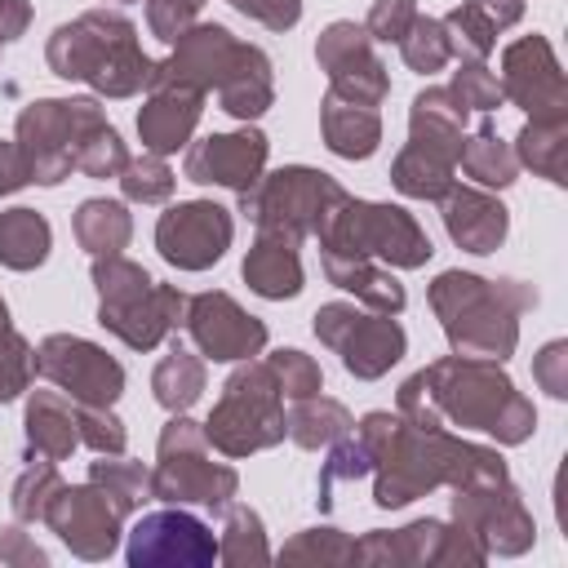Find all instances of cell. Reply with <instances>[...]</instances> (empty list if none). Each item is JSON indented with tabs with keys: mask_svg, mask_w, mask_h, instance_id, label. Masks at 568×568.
<instances>
[{
	"mask_svg": "<svg viewBox=\"0 0 568 568\" xmlns=\"http://www.w3.org/2000/svg\"><path fill=\"white\" fill-rule=\"evenodd\" d=\"M204 430L186 417H173L160 435V466L151 475V497L164 501H200L222 510L235 493V470L231 466H213L204 457Z\"/></svg>",
	"mask_w": 568,
	"mask_h": 568,
	"instance_id": "cell-7",
	"label": "cell"
},
{
	"mask_svg": "<svg viewBox=\"0 0 568 568\" xmlns=\"http://www.w3.org/2000/svg\"><path fill=\"white\" fill-rule=\"evenodd\" d=\"M399 44H404V62L413 71H439L453 53V40H448L444 22H435V18H413V27L404 31Z\"/></svg>",
	"mask_w": 568,
	"mask_h": 568,
	"instance_id": "cell-35",
	"label": "cell"
},
{
	"mask_svg": "<svg viewBox=\"0 0 568 568\" xmlns=\"http://www.w3.org/2000/svg\"><path fill=\"white\" fill-rule=\"evenodd\" d=\"M244 280L253 284V293L262 297H293L302 288V266H297V253H293V240L284 235H266L248 248L244 257Z\"/></svg>",
	"mask_w": 568,
	"mask_h": 568,
	"instance_id": "cell-23",
	"label": "cell"
},
{
	"mask_svg": "<svg viewBox=\"0 0 568 568\" xmlns=\"http://www.w3.org/2000/svg\"><path fill=\"white\" fill-rule=\"evenodd\" d=\"M448 173H453L448 160H439V155H430V151H422V146H413V142H408V151H404V155L395 160V169H390L395 186H399L404 195H417V200L444 195L448 182H453Z\"/></svg>",
	"mask_w": 568,
	"mask_h": 568,
	"instance_id": "cell-32",
	"label": "cell"
},
{
	"mask_svg": "<svg viewBox=\"0 0 568 568\" xmlns=\"http://www.w3.org/2000/svg\"><path fill=\"white\" fill-rule=\"evenodd\" d=\"M4 320H9V311H4V302H0V328H4Z\"/></svg>",
	"mask_w": 568,
	"mask_h": 568,
	"instance_id": "cell-52",
	"label": "cell"
},
{
	"mask_svg": "<svg viewBox=\"0 0 568 568\" xmlns=\"http://www.w3.org/2000/svg\"><path fill=\"white\" fill-rule=\"evenodd\" d=\"M368 31H359L355 22H333L320 36V67L333 75V93L359 106H377L386 98V71L382 62L368 53Z\"/></svg>",
	"mask_w": 568,
	"mask_h": 568,
	"instance_id": "cell-15",
	"label": "cell"
},
{
	"mask_svg": "<svg viewBox=\"0 0 568 568\" xmlns=\"http://www.w3.org/2000/svg\"><path fill=\"white\" fill-rule=\"evenodd\" d=\"M191 337L209 359H248L266 346V328L244 315L226 293L191 297Z\"/></svg>",
	"mask_w": 568,
	"mask_h": 568,
	"instance_id": "cell-16",
	"label": "cell"
},
{
	"mask_svg": "<svg viewBox=\"0 0 568 568\" xmlns=\"http://www.w3.org/2000/svg\"><path fill=\"white\" fill-rule=\"evenodd\" d=\"M75 430H80V439H84L89 448H98V453H124V426H120L106 408L80 404V413H75Z\"/></svg>",
	"mask_w": 568,
	"mask_h": 568,
	"instance_id": "cell-43",
	"label": "cell"
},
{
	"mask_svg": "<svg viewBox=\"0 0 568 568\" xmlns=\"http://www.w3.org/2000/svg\"><path fill=\"white\" fill-rule=\"evenodd\" d=\"M315 333L320 342L337 346L342 351V364L355 373V377H382L399 355H404V333L395 320H373V315H359L355 306H320L315 311Z\"/></svg>",
	"mask_w": 568,
	"mask_h": 568,
	"instance_id": "cell-9",
	"label": "cell"
},
{
	"mask_svg": "<svg viewBox=\"0 0 568 568\" xmlns=\"http://www.w3.org/2000/svg\"><path fill=\"white\" fill-rule=\"evenodd\" d=\"M182 306H186V297L178 293V288H151L146 297H138V302H124V306H102L98 311V320L111 328V333H120L129 346H155L173 324H178V315H182Z\"/></svg>",
	"mask_w": 568,
	"mask_h": 568,
	"instance_id": "cell-20",
	"label": "cell"
},
{
	"mask_svg": "<svg viewBox=\"0 0 568 568\" xmlns=\"http://www.w3.org/2000/svg\"><path fill=\"white\" fill-rule=\"evenodd\" d=\"M280 382L271 373V364H248L240 368L226 390L222 404L213 408V417L204 422V439L217 444L231 457H244L253 448H266L275 439H284V408H280Z\"/></svg>",
	"mask_w": 568,
	"mask_h": 568,
	"instance_id": "cell-5",
	"label": "cell"
},
{
	"mask_svg": "<svg viewBox=\"0 0 568 568\" xmlns=\"http://www.w3.org/2000/svg\"><path fill=\"white\" fill-rule=\"evenodd\" d=\"M262 160H266L262 133H253V129L248 133H217V138H204L186 151V178L248 191L262 173Z\"/></svg>",
	"mask_w": 568,
	"mask_h": 568,
	"instance_id": "cell-17",
	"label": "cell"
},
{
	"mask_svg": "<svg viewBox=\"0 0 568 568\" xmlns=\"http://www.w3.org/2000/svg\"><path fill=\"white\" fill-rule=\"evenodd\" d=\"M217 555H222L226 564H262V559H271V550H266V541H262V519H257L248 506H235V510H231L226 537H222Z\"/></svg>",
	"mask_w": 568,
	"mask_h": 568,
	"instance_id": "cell-37",
	"label": "cell"
},
{
	"mask_svg": "<svg viewBox=\"0 0 568 568\" xmlns=\"http://www.w3.org/2000/svg\"><path fill=\"white\" fill-rule=\"evenodd\" d=\"M413 18H417L413 0H377L373 13H368V31L377 40H404V31L413 27Z\"/></svg>",
	"mask_w": 568,
	"mask_h": 568,
	"instance_id": "cell-46",
	"label": "cell"
},
{
	"mask_svg": "<svg viewBox=\"0 0 568 568\" xmlns=\"http://www.w3.org/2000/svg\"><path fill=\"white\" fill-rule=\"evenodd\" d=\"M22 182H31V169H27L22 146H4V142H0V195L18 191Z\"/></svg>",
	"mask_w": 568,
	"mask_h": 568,
	"instance_id": "cell-49",
	"label": "cell"
},
{
	"mask_svg": "<svg viewBox=\"0 0 568 568\" xmlns=\"http://www.w3.org/2000/svg\"><path fill=\"white\" fill-rule=\"evenodd\" d=\"M151 386H155V399H160L164 408L182 413V408H191V404L200 399V390H204V364H200L195 355H186L182 346H173V355L160 359Z\"/></svg>",
	"mask_w": 568,
	"mask_h": 568,
	"instance_id": "cell-31",
	"label": "cell"
},
{
	"mask_svg": "<svg viewBox=\"0 0 568 568\" xmlns=\"http://www.w3.org/2000/svg\"><path fill=\"white\" fill-rule=\"evenodd\" d=\"M408 399H426V408L422 404L408 408L413 426H439V413H448L453 422L488 430L506 444H519L532 430V408L515 395V386L497 368H488L479 359H466V364L444 359L435 368H422L399 390V404H408Z\"/></svg>",
	"mask_w": 568,
	"mask_h": 568,
	"instance_id": "cell-1",
	"label": "cell"
},
{
	"mask_svg": "<svg viewBox=\"0 0 568 568\" xmlns=\"http://www.w3.org/2000/svg\"><path fill=\"white\" fill-rule=\"evenodd\" d=\"M27 27V4L22 0H0V40H13Z\"/></svg>",
	"mask_w": 568,
	"mask_h": 568,
	"instance_id": "cell-51",
	"label": "cell"
},
{
	"mask_svg": "<svg viewBox=\"0 0 568 568\" xmlns=\"http://www.w3.org/2000/svg\"><path fill=\"white\" fill-rule=\"evenodd\" d=\"M324 271H328V280H333L337 288L359 293V297H364L368 306H377V311H399V306H404V288H399L386 271L368 266L364 257H351V253H333V248H324Z\"/></svg>",
	"mask_w": 568,
	"mask_h": 568,
	"instance_id": "cell-27",
	"label": "cell"
},
{
	"mask_svg": "<svg viewBox=\"0 0 568 568\" xmlns=\"http://www.w3.org/2000/svg\"><path fill=\"white\" fill-rule=\"evenodd\" d=\"M89 479L111 497V506H115L120 515L133 510V506L151 493V475H146L142 466H133V462H93Z\"/></svg>",
	"mask_w": 568,
	"mask_h": 568,
	"instance_id": "cell-34",
	"label": "cell"
},
{
	"mask_svg": "<svg viewBox=\"0 0 568 568\" xmlns=\"http://www.w3.org/2000/svg\"><path fill=\"white\" fill-rule=\"evenodd\" d=\"M58 493H62V479H58L53 462H36L22 470V479L13 488V515L18 519H44Z\"/></svg>",
	"mask_w": 568,
	"mask_h": 568,
	"instance_id": "cell-36",
	"label": "cell"
},
{
	"mask_svg": "<svg viewBox=\"0 0 568 568\" xmlns=\"http://www.w3.org/2000/svg\"><path fill=\"white\" fill-rule=\"evenodd\" d=\"M320 240L333 253H351V257H386L395 266H422L430 257V240L422 235V226L390 204H364V200H337L324 217H320Z\"/></svg>",
	"mask_w": 568,
	"mask_h": 568,
	"instance_id": "cell-3",
	"label": "cell"
},
{
	"mask_svg": "<svg viewBox=\"0 0 568 568\" xmlns=\"http://www.w3.org/2000/svg\"><path fill=\"white\" fill-rule=\"evenodd\" d=\"M36 373V355L27 351V342L18 333L0 328V399H13Z\"/></svg>",
	"mask_w": 568,
	"mask_h": 568,
	"instance_id": "cell-42",
	"label": "cell"
},
{
	"mask_svg": "<svg viewBox=\"0 0 568 568\" xmlns=\"http://www.w3.org/2000/svg\"><path fill=\"white\" fill-rule=\"evenodd\" d=\"M0 559L4 564H44V550H36L18 528H4L0 532Z\"/></svg>",
	"mask_w": 568,
	"mask_h": 568,
	"instance_id": "cell-50",
	"label": "cell"
},
{
	"mask_svg": "<svg viewBox=\"0 0 568 568\" xmlns=\"http://www.w3.org/2000/svg\"><path fill=\"white\" fill-rule=\"evenodd\" d=\"M49 62L62 80H89L111 98H124L151 84V62L133 44V27L120 13H84L71 27H58L49 40Z\"/></svg>",
	"mask_w": 568,
	"mask_h": 568,
	"instance_id": "cell-2",
	"label": "cell"
},
{
	"mask_svg": "<svg viewBox=\"0 0 568 568\" xmlns=\"http://www.w3.org/2000/svg\"><path fill=\"white\" fill-rule=\"evenodd\" d=\"M302 448H320V444H333V439H342L346 430H351V413L337 404V399H315V395H306V399H297V408H293V417H288V426H284Z\"/></svg>",
	"mask_w": 568,
	"mask_h": 568,
	"instance_id": "cell-30",
	"label": "cell"
},
{
	"mask_svg": "<svg viewBox=\"0 0 568 568\" xmlns=\"http://www.w3.org/2000/svg\"><path fill=\"white\" fill-rule=\"evenodd\" d=\"M75 444H80L75 413H71L58 395L40 390V395L27 404V448H31L40 462H62Z\"/></svg>",
	"mask_w": 568,
	"mask_h": 568,
	"instance_id": "cell-24",
	"label": "cell"
},
{
	"mask_svg": "<svg viewBox=\"0 0 568 568\" xmlns=\"http://www.w3.org/2000/svg\"><path fill=\"white\" fill-rule=\"evenodd\" d=\"M266 364H271V373H275V382H280V390H284L288 399L320 395V368H315V359H306L302 351H280V355H271Z\"/></svg>",
	"mask_w": 568,
	"mask_h": 568,
	"instance_id": "cell-41",
	"label": "cell"
},
{
	"mask_svg": "<svg viewBox=\"0 0 568 568\" xmlns=\"http://www.w3.org/2000/svg\"><path fill=\"white\" fill-rule=\"evenodd\" d=\"M120 173H124L120 182H124V195H129V200L151 204V200H164V195L173 191V173H169V169H164V160H155V155L129 160Z\"/></svg>",
	"mask_w": 568,
	"mask_h": 568,
	"instance_id": "cell-40",
	"label": "cell"
},
{
	"mask_svg": "<svg viewBox=\"0 0 568 568\" xmlns=\"http://www.w3.org/2000/svg\"><path fill=\"white\" fill-rule=\"evenodd\" d=\"M559 151H564V142H559V120H532V124L519 133V160L532 164V169H541L550 182H564V178H559V173H564Z\"/></svg>",
	"mask_w": 568,
	"mask_h": 568,
	"instance_id": "cell-38",
	"label": "cell"
},
{
	"mask_svg": "<svg viewBox=\"0 0 568 568\" xmlns=\"http://www.w3.org/2000/svg\"><path fill=\"white\" fill-rule=\"evenodd\" d=\"M462 124H466V106L457 102L453 89H426L413 102V146L448 164L462 155Z\"/></svg>",
	"mask_w": 568,
	"mask_h": 568,
	"instance_id": "cell-21",
	"label": "cell"
},
{
	"mask_svg": "<svg viewBox=\"0 0 568 568\" xmlns=\"http://www.w3.org/2000/svg\"><path fill=\"white\" fill-rule=\"evenodd\" d=\"M448 235L470 253H493L506 235V209L479 191H453L444 204Z\"/></svg>",
	"mask_w": 568,
	"mask_h": 568,
	"instance_id": "cell-22",
	"label": "cell"
},
{
	"mask_svg": "<svg viewBox=\"0 0 568 568\" xmlns=\"http://www.w3.org/2000/svg\"><path fill=\"white\" fill-rule=\"evenodd\" d=\"M75 235L98 257L120 253L129 244V213H124V204H115V200H84L80 213H75Z\"/></svg>",
	"mask_w": 568,
	"mask_h": 568,
	"instance_id": "cell-29",
	"label": "cell"
},
{
	"mask_svg": "<svg viewBox=\"0 0 568 568\" xmlns=\"http://www.w3.org/2000/svg\"><path fill=\"white\" fill-rule=\"evenodd\" d=\"M457 160H462L466 173H470L475 182H484V186H506V182H515V155L493 138V129H479V138L466 142V151H462Z\"/></svg>",
	"mask_w": 568,
	"mask_h": 568,
	"instance_id": "cell-33",
	"label": "cell"
},
{
	"mask_svg": "<svg viewBox=\"0 0 568 568\" xmlns=\"http://www.w3.org/2000/svg\"><path fill=\"white\" fill-rule=\"evenodd\" d=\"M49 257V222L36 209L0 213V262L13 271H31Z\"/></svg>",
	"mask_w": 568,
	"mask_h": 568,
	"instance_id": "cell-28",
	"label": "cell"
},
{
	"mask_svg": "<svg viewBox=\"0 0 568 568\" xmlns=\"http://www.w3.org/2000/svg\"><path fill=\"white\" fill-rule=\"evenodd\" d=\"M453 93H457L462 106H479V111H493V106L501 102V84H497V75H488V67H479V62H466V67L457 71Z\"/></svg>",
	"mask_w": 568,
	"mask_h": 568,
	"instance_id": "cell-44",
	"label": "cell"
},
{
	"mask_svg": "<svg viewBox=\"0 0 568 568\" xmlns=\"http://www.w3.org/2000/svg\"><path fill=\"white\" fill-rule=\"evenodd\" d=\"M200 4H204V0H151V9H146L151 31H155L160 40H178V36L186 31V22L195 18Z\"/></svg>",
	"mask_w": 568,
	"mask_h": 568,
	"instance_id": "cell-47",
	"label": "cell"
},
{
	"mask_svg": "<svg viewBox=\"0 0 568 568\" xmlns=\"http://www.w3.org/2000/svg\"><path fill=\"white\" fill-rule=\"evenodd\" d=\"M151 102L142 106L138 115V129H142V142L164 155V151H178L186 142V133L195 129L200 120V102H204V89L195 84H173V80H155L151 84Z\"/></svg>",
	"mask_w": 568,
	"mask_h": 568,
	"instance_id": "cell-18",
	"label": "cell"
},
{
	"mask_svg": "<svg viewBox=\"0 0 568 568\" xmlns=\"http://www.w3.org/2000/svg\"><path fill=\"white\" fill-rule=\"evenodd\" d=\"M217 93H222V106H226L231 115H240V120L262 115V111L271 106V62H266L257 49L240 44V58H235V67L226 71V80L217 84Z\"/></svg>",
	"mask_w": 568,
	"mask_h": 568,
	"instance_id": "cell-26",
	"label": "cell"
},
{
	"mask_svg": "<svg viewBox=\"0 0 568 568\" xmlns=\"http://www.w3.org/2000/svg\"><path fill=\"white\" fill-rule=\"evenodd\" d=\"M324 138L337 155L346 160H364L377 151V138H382V124H377V111L373 106H359V102H346L337 93H328L324 102Z\"/></svg>",
	"mask_w": 568,
	"mask_h": 568,
	"instance_id": "cell-25",
	"label": "cell"
},
{
	"mask_svg": "<svg viewBox=\"0 0 568 568\" xmlns=\"http://www.w3.org/2000/svg\"><path fill=\"white\" fill-rule=\"evenodd\" d=\"M213 555H217L213 532L195 515H182V510L142 515L133 537H129V564L133 568H173V564L204 568V564H213Z\"/></svg>",
	"mask_w": 568,
	"mask_h": 568,
	"instance_id": "cell-12",
	"label": "cell"
},
{
	"mask_svg": "<svg viewBox=\"0 0 568 568\" xmlns=\"http://www.w3.org/2000/svg\"><path fill=\"white\" fill-rule=\"evenodd\" d=\"M368 466H373L368 444H364V439H346V435H342V444L328 453L324 475H320V506H328V501H333V484H337V479H359Z\"/></svg>",
	"mask_w": 568,
	"mask_h": 568,
	"instance_id": "cell-39",
	"label": "cell"
},
{
	"mask_svg": "<svg viewBox=\"0 0 568 568\" xmlns=\"http://www.w3.org/2000/svg\"><path fill=\"white\" fill-rule=\"evenodd\" d=\"M337 200H346V191H342L328 173H315V169H280V173H271L266 182L257 178V182L244 191L240 209H244L266 235H284V240L297 244V235H302V231H315L320 217H324Z\"/></svg>",
	"mask_w": 568,
	"mask_h": 568,
	"instance_id": "cell-6",
	"label": "cell"
},
{
	"mask_svg": "<svg viewBox=\"0 0 568 568\" xmlns=\"http://www.w3.org/2000/svg\"><path fill=\"white\" fill-rule=\"evenodd\" d=\"M155 244H160L164 262H173L182 271H204L231 244V217H226V209H217L209 200L178 204V209H169L160 217Z\"/></svg>",
	"mask_w": 568,
	"mask_h": 568,
	"instance_id": "cell-13",
	"label": "cell"
},
{
	"mask_svg": "<svg viewBox=\"0 0 568 568\" xmlns=\"http://www.w3.org/2000/svg\"><path fill=\"white\" fill-rule=\"evenodd\" d=\"M98 124H106V120H102L98 102H89V98H80V102H31L18 120V138H22L18 146L27 155L31 178L44 182V186L62 182L75 169L80 142Z\"/></svg>",
	"mask_w": 568,
	"mask_h": 568,
	"instance_id": "cell-8",
	"label": "cell"
},
{
	"mask_svg": "<svg viewBox=\"0 0 568 568\" xmlns=\"http://www.w3.org/2000/svg\"><path fill=\"white\" fill-rule=\"evenodd\" d=\"M501 297L506 288L462 271L439 275L430 288V302L448 328V342L462 355H488V359H506L515 346V320L510 311H501Z\"/></svg>",
	"mask_w": 568,
	"mask_h": 568,
	"instance_id": "cell-4",
	"label": "cell"
},
{
	"mask_svg": "<svg viewBox=\"0 0 568 568\" xmlns=\"http://www.w3.org/2000/svg\"><path fill=\"white\" fill-rule=\"evenodd\" d=\"M53 524V532L80 555V559H106L115 550L120 537V510L111 506V497L98 484L84 488H62L44 515Z\"/></svg>",
	"mask_w": 568,
	"mask_h": 568,
	"instance_id": "cell-14",
	"label": "cell"
},
{
	"mask_svg": "<svg viewBox=\"0 0 568 568\" xmlns=\"http://www.w3.org/2000/svg\"><path fill=\"white\" fill-rule=\"evenodd\" d=\"M240 13H248V18H257V22H266V27H275V31H284V27H293L297 22V13H302V4L297 0H231Z\"/></svg>",
	"mask_w": 568,
	"mask_h": 568,
	"instance_id": "cell-48",
	"label": "cell"
},
{
	"mask_svg": "<svg viewBox=\"0 0 568 568\" xmlns=\"http://www.w3.org/2000/svg\"><path fill=\"white\" fill-rule=\"evenodd\" d=\"M506 93L519 102V106H528L537 120H564V75H559V67H555V58H550V49L537 58V71H532V62H528V40H519V44H510L506 49Z\"/></svg>",
	"mask_w": 568,
	"mask_h": 568,
	"instance_id": "cell-19",
	"label": "cell"
},
{
	"mask_svg": "<svg viewBox=\"0 0 568 568\" xmlns=\"http://www.w3.org/2000/svg\"><path fill=\"white\" fill-rule=\"evenodd\" d=\"M453 510L462 519V532L484 537L501 555H519L532 541V519L524 515V501L515 488H506V479L462 484L453 497Z\"/></svg>",
	"mask_w": 568,
	"mask_h": 568,
	"instance_id": "cell-11",
	"label": "cell"
},
{
	"mask_svg": "<svg viewBox=\"0 0 568 568\" xmlns=\"http://www.w3.org/2000/svg\"><path fill=\"white\" fill-rule=\"evenodd\" d=\"M284 559H355V541L333 528H311L293 546H284Z\"/></svg>",
	"mask_w": 568,
	"mask_h": 568,
	"instance_id": "cell-45",
	"label": "cell"
},
{
	"mask_svg": "<svg viewBox=\"0 0 568 568\" xmlns=\"http://www.w3.org/2000/svg\"><path fill=\"white\" fill-rule=\"evenodd\" d=\"M36 368L49 382H58L71 399L93 404V408H106L124 390V368L84 337H62V333L49 337L36 355Z\"/></svg>",
	"mask_w": 568,
	"mask_h": 568,
	"instance_id": "cell-10",
	"label": "cell"
}]
</instances>
